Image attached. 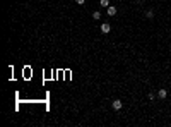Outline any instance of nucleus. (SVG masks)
<instances>
[{"mask_svg": "<svg viewBox=\"0 0 171 127\" xmlns=\"http://www.w3.org/2000/svg\"><path fill=\"white\" fill-rule=\"evenodd\" d=\"M109 31H111V26H109L108 23H103V24H101V33H104V35H108Z\"/></svg>", "mask_w": 171, "mask_h": 127, "instance_id": "obj_1", "label": "nucleus"}, {"mask_svg": "<svg viewBox=\"0 0 171 127\" xmlns=\"http://www.w3.org/2000/svg\"><path fill=\"white\" fill-rule=\"evenodd\" d=\"M157 96H159V100H164L166 96H168V91H166L164 88H161L159 91H157Z\"/></svg>", "mask_w": 171, "mask_h": 127, "instance_id": "obj_2", "label": "nucleus"}, {"mask_svg": "<svg viewBox=\"0 0 171 127\" xmlns=\"http://www.w3.org/2000/svg\"><path fill=\"white\" fill-rule=\"evenodd\" d=\"M121 107H123V103L120 100H115L113 101V110H121Z\"/></svg>", "mask_w": 171, "mask_h": 127, "instance_id": "obj_3", "label": "nucleus"}, {"mask_svg": "<svg viewBox=\"0 0 171 127\" xmlns=\"http://www.w3.org/2000/svg\"><path fill=\"white\" fill-rule=\"evenodd\" d=\"M106 12H108V16H115V14H116V7L109 5L108 9H106Z\"/></svg>", "mask_w": 171, "mask_h": 127, "instance_id": "obj_4", "label": "nucleus"}, {"mask_svg": "<svg viewBox=\"0 0 171 127\" xmlns=\"http://www.w3.org/2000/svg\"><path fill=\"white\" fill-rule=\"evenodd\" d=\"M145 17L147 19H154V10H145Z\"/></svg>", "mask_w": 171, "mask_h": 127, "instance_id": "obj_5", "label": "nucleus"}, {"mask_svg": "<svg viewBox=\"0 0 171 127\" xmlns=\"http://www.w3.org/2000/svg\"><path fill=\"white\" fill-rule=\"evenodd\" d=\"M99 4H101V7H106V9H108L109 7V0H99Z\"/></svg>", "mask_w": 171, "mask_h": 127, "instance_id": "obj_6", "label": "nucleus"}, {"mask_svg": "<svg viewBox=\"0 0 171 127\" xmlns=\"http://www.w3.org/2000/svg\"><path fill=\"white\" fill-rule=\"evenodd\" d=\"M92 17H94V19H99V17H101V14H99V12H92Z\"/></svg>", "mask_w": 171, "mask_h": 127, "instance_id": "obj_7", "label": "nucleus"}, {"mask_svg": "<svg viewBox=\"0 0 171 127\" xmlns=\"http://www.w3.org/2000/svg\"><path fill=\"white\" fill-rule=\"evenodd\" d=\"M75 4H79V5H84L86 0H75Z\"/></svg>", "mask_w": 171, "mask_h": 127, "instance_id": "obj_8", "label": "nucleus"}]
</instances>
